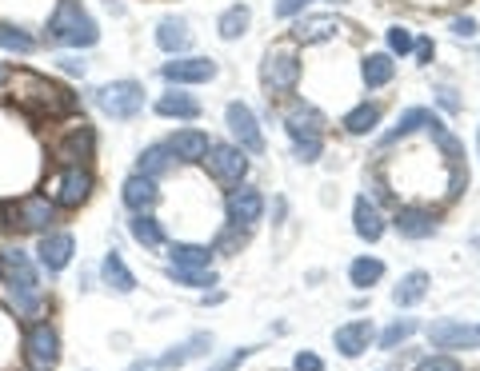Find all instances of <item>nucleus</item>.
Returning a JSON list of instances; mask_svg holds the SVG:
<instances>
[{
	"instance_id": "48",
	"label": "nucleus",
	"mask_w": 480,
	"mask_h": 371,
	"mask_svg": "<svg viewBox=\"0 0 480 371\" xmlns=\"http://www.w3.org/2000/svg\"><path fill=\"white\" fill-rule=\"evenodd\" d=\"M296 371H324V364L313 351H296Z\"/></svg>"
},
{
	"instance_id": "21",
	"label": "nucleus",
	"mask_w": 480,
	"mask_h": 371,
	"mask_svg": "<svg viewBox=\"0 0 480 371\" xmlns=\"http://www.w3.org/2000/svg\"><path fill=\"white\" fill-rule=\"evenodd\" d=\"M157 116H165V120H196L201 116V100L188 97L184 89H168L165 97H157Z\"/></svg>"
},
{
	"instance_id": "19",
	"label": "nucleus",
	"mask_w": 480,
	"mask_h": 371,
	"mask_svg": "<svg viewBox=\"0 0 480 371\" xmlns=\"http://www.w3.org/2000/svg\"><path fill=\"white\" fill-rule=\"evenodd\" d=\"M337 32H345V24L337 21V16H300L296 21V29H293V37L300 40V45H321V40H329V37H337Z\"/></svg>"
},
{
	"instance_id": "6",
	"label": "nucleus",
	"mask_w": 480,
	"mask_h": 371,
	"mask_svg": "<svg viewBox=\"0 0 480 371\" xmlns=\"http://www.w3.org/2000/svg\"><path fill=\"white\" fill-rule=\"evenodd\" d=\"M204 168H209V176L220 180V184H240V180L248 176L244 148H240V144H212L209 156H204Z\"/></svg>"
},
{
	"instance_id": "49",
	"label": "nucleus",
	"mask_w": 480,
	"mask_h": 371,
	"mask_svg": "<svg viewBox=\"0 0 480 371\" xmlns=\"http://www.w3.org/2000/svg\"><path fill=\"white\" fill-rule=\"evenodd\" d=\"M56 64H60V68H64V72H68V76H84V68H89V64H84V60H81V56H60V60H56Z\"/></svg>"
},
{
	"instance_id": "28",
	"label": "nucleus",
	"mask_w": 480,
	"mask_h": 371,
	"mask_svg": "<svg viewBox=\"0 0 480 371\" xmlns=\"http://www.w3.org/2000/svg\"><path fill=\"white\" fill-rule=\"evenodd\" d=\"M360 76H364L368 89H384V84L397 76V60H392V53H368Z\"/></svg>"
},
{
	"instance_id": "32",
	"label": "nucleus",
	"mask_w": 480,
	"mask_h": 371,
	"mask_svg": "<svg viewBox=\"0 0 480 371\" xmlns=\"http://www.w3.org/2000/svg\"><path fill=\"white\" fill-rule=\"evenodd\" d=\"M381 112H384V108L376 105V100H364V105H356V108L345 116V132H348V136H368L376 124H381Z\"/></svg>"
},
{
	"instance_id": "8",
	"label": "nucleus",
	"mask_w": 480,
	"mask_h": 371,
	"mask_svg": "<svg viewBox=\"0 0 480 371\" xmlns=\"http://www.w3.org/2000/svg\"><path fill=\"white\" fill-rule=\"evenodd\" d=\"M92 192V172L81 164H68L64 172L53 180V204L56 208H81Z\"/></svg>"
},
{
	"instance_id": "35",
	"label": "nucleus",
	"mask_w": 480,
	"mask_h": 371,
	"mask_svg": "<svg viewBox=\"0 0 480 371\" xmlns=\"http://www.w3.org/2000/svg\"><path fill=\"white\" fill-rule=\"evenodd\" d=\"M212 256L204 244H173V267H212Z\"/></svg>"
},
{
	"instance_id": "52",
	"label": "nucleus",
	"mask_w": 480,
	"mask_h": 371,
	"mask_svg": "<svg viewBox=\"0 0 480 371\" xmlns=\"http://www.w3.org/2000/svg\"><path fill=\"white\" fill-rule=\"evenodd\" d=\"M128 371H165V367H160V359H136Z\"/></svg>"
},
{
	"instance_id": "45",
	"label": "nucleus",
	"mask_w": 480,
	"mask_h": 371,
	"mask_svg": "<svg viewBox=\"0 0 480 371\" xmlns=\"http://www.w3.org/2000/svg\"><path fill=\"white\" fill-rule=\"evenodd\" d=\"M436 105H441L444 112H460V108H465V105H460V97L449 89V84H441V89H436Z\"/></svg>"
},
{
	"instance_id": "3",
	"label": "nucleus",
	"mask_w": 480,
	"mask_h": 371,
	"mask_svg": "<svg viewBox=\"0 0 480 371\" xmlns=\"http://www.w3.org/2000/svg\"><path fill=\"white\" fill-rule=\"evenodd\" d=\"M21 105L32 108L37 116H68L76 108V97L56 80H45V76H21Z\"/></svg>"
},
{
	"instance_id": "1",
	"label": "nucleus",
	"mask_w": 480,
	"mask_h": 371,
	"mask_svg": "<svg viewBox=\"0 0 480 371\" xmlns=\"http://www.w3.org/2000/svg\"><path fill=\"white\" fill-rule=\"evenodd\" d=\"M100 40V29L81 0H56V13L48 16V45L56 48H92Z\"/></svg>"
},
{
	"instance_id": "15",
	"label": "nucleus",
	"mask_w": 480,
	"mask_h": 371,
	"mask_svg": "<svg viewBox=\"0 0 480 371\" xmlns=\"http://www.w3.org/2000/svg\"><path fill=\"white\" fill-rule=\"evenodd\" d=\"M73 252H76V240L68 236V232H45V240H40V248H37L40 267H48V272H64Z\"/></svg>"
},
{
	"instance_id": "13",
	"label": "nucleus",
	"mask_w": 480,
	"mask_h": 371,
	"mask_svg": "<svg viewBox=\"0 0 480 371\" xmlns=\"http://www.w3.org/2000/svg\"><path fill=\"white\" fill-rule=\"evenodd\" d=\"M120 200H124V208L133 212V215L152 212V208H157V200H160V188H157V180H152V176L136 172V176L124 180V188H120Z\"/></svg>"
},
{
	"instance_id": "33",
	"label": "nucleus",
	"mask_w": 480,
	"mask_h": 371,
	"mask_svg": "<svg viewBox=\"0 0 480 371\" xmlns=\"http://www.w3.org/2000/svg\"><path fill=\"white\" fill-rule=\"evenodd\" d=\"M128 232H133V240L141 248H160L165 244V228H160L157 220H152L149 212H141V215H133V223H128Z\"/></svg>"
},
{
	"instance_id": "38",
	"label": "nucleus",
	"mask_w": 480,
	"mask_h": 371,
	"mask_svg": "<svg viewBox=\"0 0 480 371\" xmlns=\"http://www.w3.org/2000/svg\"><path fill=\"white\" fill-rule=\"evenodd\" d=\"M416 332H420L416 319H392V324L384 327V335H381V348H384V351H397L400 343H408Z\"/></svg>"
},
{
	"instance_id": "46",
	"label": "nucleus",
	"mask_w": 480,
	"mask_h": 371,
	"mask_svg": "<svg viewBox=\"0 0 480 371\" xmlns=\"http://www.w3.org/2000/svg\"><path fill=\"white\" fill-rule=\"evenodd\" d=\"M465 188H468V168H452V176H449V200H457Z\"/></svg>"
},
{
	"instance_id": "47",
	"label": "nucleus",
	"mask_w": 480,
	"mask_h": 371,
	"mask_svg": "<svg viewBox=\"0 0 480 371\" xmlns=\"http://www.w3.org/2000/svg\"><path fill=\"white\" fill-rule=\"evenodd\" d=\"M452 32H457L460 40L476 37V21H473V16H457V21H452Z\"/></svg>"
},
{
	"instance_id": "37",
	"label": "nucleus",
	"mask_w": 480,
	"mask_h": 371,
	"mask_svg": "<svg viewBox=\"0 0 480 371\" xmlns=\"http://www.w3.org/2000/svg\"><path fill=\"white\" fill-rule=\"evenodd\" d=\"M381 275H384V264L376 260V256H360V260H353V267H348V280H353V288H373Z\"/></svg>"
},
{
	"instance_id": "27",
	"label": "nucleus",
	"mask_w": 480,
	"mask_h": 371,
	"mask_svg": "<svg viewBox=\"0 0 480 371\" xmlns=\"http://www.w3.org/2000/svg\"><path fill=\"white\" fill-rule=\"evenodd\" d=\"M92 144H97L92 128L81 124V128H73V132H68L64 140L56 144V156H60V160H89V156H92Z\"/></svg>"
},
{
	"instance_id": "40",
	"label": "nucleus",
	"mask_w": 480,
	"mask_h": 371,
	"mask_svg": "<svg viewBox=\"0 0 480 371\" xmlns=\"http://www.w3.org/2000/svg\"><path fill=\"white\" fill-rule=\"evenodd\" d=\"M384 40H389V53L392 56H405V53H413V48H416V37L405 29V24H392V29L384 32Z\"/></svg>"
},
{
	"instance_id": "12",
	"label": "nucleus",
	"mask_w": 480,
	"mask_h": 371,
	"mask_svg": "<svg viewBox=\"0 0 480 371\" xmlns=\"http://www.w3.org/2000/svg\"><path fill=\"white\" fill-rule=\"evenodd\" d=\"M428 340H433V348L449 351V348H476L480 343V332L468 324H457V319H433L428 324Z\"/></svg>"
},
{
	"instance_id": "36",
	"label": "nucleus",
	"mask_w": 480,
	"mask_h": 371,
	"mask_svg": "<svg viewBox=\"0 0 480 371\" xmlns=\"http://www.w3.org/2000/svg\"><path fill=\"white\" fill-rule=\"evenodd\" d=\"M173 168V148H168V144H152V148H144L141 152V172L144 176H165V172Z\"/></svg>"
},
{
	"instance_id": "10",
	"label": "nucleus",
	"mask_w": 480,
	"mask_h": 371,
	"mask_svg": "<svg viewBox=\"0 0 480 371\" xmlns=\"http://www.w3.org/2000/svg\"><path fill=\"white\" fill-rule=\"evenodd\" d=\"M225 124H228L233 140H236L244 152H264V132H261V124H256L253 108H248L244 100H233V105L225 108Z\"/></svg>"
},
{
	"instance_id": "51",
	"label": "nucleus",
	"mask_w": 480,
	"mask_h": 371,
	"mask_svg": "<svg viewBox=\"0 0 480 371\" xmlns=\"http://www.w3.org/2000/svg\"><path fill=\"white\" fill-rule=\"evenodd\" d=\"M433 53H436L433 40H416V60L420 64H433Z\"/></svg>"
},
{
	"instance_id": "23",
	"label": "nucleus",
	"mask_w": 480,
	"mask_h": 371,
	"mask_svg": "<svg viewBox=\"0 0 480 371\" xmlns=\"http://www.w3.org/2000/svg\"><path fill=\"white\" fill-rule=\"evenodd\" d=\"M209 348H212V335H209V332H201V335H193V340L176 343V348L168 351V356H160V367H165V371H176V367L193 364V359L209 356Z\"/></svg>"
},
{
	"instance_id": "16",
	"label": "nucleus",
	"mask_w": 480,
	"mask_h": 371,
	"mask_svg": "<svg viewBox=\"0 0 480 371\" xmlns=\"http://www.w3.org/2000/svg\"><path fill=\"white\" fill-rule=\"evenodd\" d=\"M16 220L29 232H48V223H56V204L48 196H24L16 204Z\"/></svg>"
},
{
	"instance_id": "34",
	"label": "nucleus",
	"mask_w": 480,
	"mask_h": 371,
	"mask_svg": "<svg viewBox=\"0 0 480 371\" xmlns=\"http://www.w3.org/2000/svg\"><path fill=\"white\" fill-rule=\"evenodd\" d=\"M0 48H4V53H16V56H32L37 53V40H32L24 29H16V24L0 21Z\"/></svg>"
},
{
	"instance_id": "11",
	"label": "nucleus",
	"mask_w": 480,
	"mask_h": 371,
	"mask_svg": "<svg viewBox=\"0 0 480 371\" xmlns=\"http://www.w3.org/2000/svg\"><path fill=\"white\" fill-rule=\"evenodd\" d=\"M285 132L293 136V144L300 140H324V112L308 100H296V105L285 108Z\"/></svg>"
},
{
	"instance_id": "42",
	"label": "nucleus",
	"mask_w": 480,
	"mask_h": 371,
	"mask_svg": "<svg viewBox=\"0 0 480 371\" xmlns=\"http://www.w3.org/2000/svg\"><path fill=\"white\" fill-rule=\"evenodd\" d=\"M293 152H296V160L313 164V160H321V152H324V140H300V144H293Z\"/></svg>"
},
{
	"instance_id": "25",
	"label": "nucleus",
	"mask_w": 480,
	"mask_h": 371,
	"mask_svg": "<svg viewBox=\"0 0 480 371\" xmlns=\"http://www.w3.org/2000/svg\"><path fill=\"white\" fill-rule=\"evenodd\" d=\"M353 223H356V236L368 240V244H376V240L384 236V215H381V208H376L373 200H368V196H360V200H356Z\"/></svg>"
},
{
	"instance_id": "41",
	"label": "nucleus",
	"mask_w": 480,
	"mask_h": 371,
	"mask_svg": "<svg viewBox=\"0 0 480 371\" xmlns=\"http://www.w3.org/2000/svg\"><path fill=\"white\" fill-rule=\"evenodd\" d=\"M253 351H256V348H236V351H233V356L217 359V364H212L209 371H236V367H240V364H244V359H248V356H253Z\"/></svg>"
},
{
	"instance_id": "55",
	"label": "nucleus",
	"mask_w": 480,
	"mask_h": 371,
	"mask_svg": "<svg viewBox=\"0 0 480 371\" xmlns=\"http://www.w3.org/2000/svg\"><path fill=\"white\" fill-rule=\"evenodd\" d=\"M337 4H340V0H337Z\"/></svg>"
},
{
	"instance_id": "53",
	"label": "nucleus",
	"mask_w": 480,
	"mask_h": 371,
	"mask_svg": "<svg viewBox=\"0 0 480 371\" xmlns=\"http://www.w3.org/2000/svg\"><path fill=\"white\" fill-rule=\"evenodd\" d=\"M8 84V64H0V89Z\"/></svg>"
},
{
	"instance_id": "2",
	"label": "nucleus",
	"mask_w": 480,
	"mask_h": 371,
	"mask_svg": "<svg viewBox=\"0 0 480 371\" xmlns=\"http://www.w3.org/2000/svg\"><path fill=\"white\" fill-rule=\"evenodd\" d=\"M0 272H4L8 280V296H13V304L21 308V312H40V275L32 260L21 252V248H8L4 256H0Z\"/></svg>"
},
{
	"instance_id": "50",
	"label": "nucleus",
	"mask_w": 480,
	"mask_h": 371,
	"mask_svg": "<svg viewBox=\"0 0 480 371\" xmlns=\"http://www.w3.org/2000/svg\"><path fill=\"white\" fill-rule=\"evenodd\" d=\"M240 244H244V232H240V236H236V232H225V236H220V252H233V248H240Z\"/></svg>"
},
{
	"instance_id": "4",
	"label": "nucleus",
	"mask_w": 480,
	"mask_h": 371,
	"mask_svg": "<svg viewBox=\"0 0 480 371\" xmlns=\"http://www.w3.org/2000/svg\"><path fill=\"white\" fill-rule=\"evenodd\" d=\"M97 105L113 120H133L144 108V84L141 80H113L97 92Z\"/></svg>"
},
{
	"instance_id": "14",
	"label": "nucleus",
	"mask_w": 480,
	"mask_h": 371,
	"mask_svg": "<svg viewBox=\"0 0 480 371\" xmlns=\"http://www.w3.org/2000/svg\"><path fill=\"white\" fill-rule=\"evenodd\" d=\"M332 343H337V351L345 359H360L368 351V343H373V319H353V324L337 327Z\"/></svg>"
},
{
	"instance_id": "7",
	"label": "nucleus",
	"mask_w": 480,
	"mask_h": 371,
	"mask_svg": "<svg viewBox=\"0 0 480 371\" xmlns=\"http://www.w3.org/2000/svg\"><path fill=\"white\" fill-rule=\"evenodd\" d=\"M24 359H29V371H53L60 359V340L53 324H37L29 335H24Z\"/></svg>"
},
{
	"instance_id": "17",
	"label": "nucleus",
	"mask_w": 480,
	"mask_h": 371,
	"mask_svg": "<svg viewBox=\"0 0 480 371\" xmlns=\"http://www.w3.org/2000/svg\"><path fill=\"white\" fill-rule=\"evenodd\" d=\"M392 228L400 232L405 240H428L436 232V215L428 208H397V220H392Z\"/></svg>"
},
{
	"instance_id": "43",
	"label": "nucleus",
	"mask_w": 480,
	"mask_h": 371,
	"mask_svg": "<svg viewBox=\"0 0 480 371\" xmlns=\"http://www.w3.org/2000/svg\"><path fill=\"white\" fill-rule=\"evenodd\" d=\"M308 4H313V0H277V16L280 21H293V16H300Z\"/></svg>"
},
{
	"instance_id": "18",
	"label": "nucleus",
	"mask_w": 480,
	"mask_h": 371,
	"mask_svg": "<svg viewBox=\"0 0 480 371\" xmlns=\"http://www.w3.org/2000/svg\"><path fill=\"white\" fill-rule=\"evenodd\" d=\"M424 132L433 136V144L444 152V160H449V168H465V144H460V136L452 132L444 120H436V116H428V124H424Z\"/></svg>"
},
{
	"instance_id": "54",
	"label": "nucleus",
	"mask_w": 480,
	"mask_h": 371,
	"mask_svg": "<svg viewBox=\"0 0 480 371\" xmlns=\"http://www.w3.org/2000/svg\"><path fill=\"white\" fill-rule=\"evenodd\" d=\"M4 223H8V212H4V208H0V228H4Z\"/></svg>"
},
{
	"instance_id": "39",
	"label": "nucleus",
	"mask_w": 480,
	"mask_h": 371,
	"mask_svg": "<svg viewBox=\"0 0 480 371\" xmlns=\"http://www.w3.org/2000/svg\"><path fill=\"white\" fill-rule=\"evenodd\" d=\"M168 275L176 283H184V288H217V272L212 267H168Z\"/></svg>"
},
{
	"instance_id": "44",
	"label": "nucleus",
	"mask_w": 480,
	"mask_h": 371,
	"mask_svg": "<svg viewBox=\"0 0 480 371\" xmlns=\"http://www.w3.org/2000/svg\"><path fill=\"white\" fill-rule=\"evenodd\" d=\"M416 371H460V364L449 356H433V359H420Z\"/></svg>"
},
{
	"instance_id": "29",
	"label": "nucleus",
	"mask_w": 480,
	"mask_h": 371,
	"mask_svg": "<svg viewBox=\"0 0 480 371\" xmlns=\"http://www.w3.org/2000/svg\"><path fill=\"white\" fill-rule=\"evenodd\" d=\"M428 272H408L405 280L397 283V291H392V304L397 308H413V304H420V299L428 296Z\"/></svg>"
},
{
	"instance_id": "20",
	"label": "nucleus",
	"mask_w": 480,
	"mask_h": 371,
	"mask_svg": "<svg viewBox=\"0 0 480 371\" xmlns=\"http://www.w3.org/2000/svg\"><path fill=\"white\" fill-rule=\"evenodd\" d=\"M228 215H233V223H256L264 215V196L261 188H236V192H228Z\"/></svg>"
},
{
	"instance_id": "24",
	"label": "nucleus",
	"mask_w": 480,
	"mask_h": 371,
	"mask_svg": "<svg viewBox=\"0 0 480 371\" xmlns=\"http://www.w3.org/2000/svg\"><path fill=\"white\" fill-rule=\"evenodd\" d=\"M157 45L165 48L168 56H180L193 45V32H188V24L180 21V16H165V21L157 24Z\"/></svg>"
},
{
	"instance_id": "9",
	"label": "nucleus",
	"mask_w": 480,
	"mask_h": 371,
	"mask_svg": "<svg viewBox=\"0 0 480 371\" xmlns=\"http://www.w3.org/2000/svg\"><path fill=\"white\" fill-rule=\"evenodd\" d=\"M217 60H209V56H173L168 64H160V76H165L168 84H209V80H217Z\"/></svg>"
},
{
	"instance_id": "30",
	"label": "nucleus",
	"mask_w": 480,
	"mask_h": 371,
	"mask_svg": "<svg viewBox=\"0 0 480 371\" xmlns=\"http://www.w3.org/2000/svg\"><path fill=\"white\" fill-rule=\"evenodd\" d=\"M248 24H253V8H248V4H233V8H225V13H220L217 32H220V40H240L248 32Z\"/></svg>"
},
{
	"instance_id": "26",
	"label": "nucleus",
	"mask_w": 480,
	"mask_h": 371,
	"mask_svg": "<svg viewBox=\"0 0 480 371\" xmlns=\"http://www.w3.org/2000/svg\"><path fill=\"white\" fill-rule=\"evenodd\" d=\"M100 275H105V283L113 291H120V296L136 291V275L128 272V264H124V256H120V252H108L105 256V264H100Z\"/></svg>"
},
{
	"instance_id": "22",
	"label": "nucleus",
	"mask_w": 480,
	"mask_h": 371,
	"mask_svg": "<svg viewBox=\"0 0 480 371\" xmlns=\"http://www.w3.org/2000/svg\"><path fill=\"white\" fill-rule=\"evenodd\" d=\"M168 148H173L176 160H204L212 148L209 132H201V128H180V132L168 140Z\"/></svg>"
},
{
	"instance_id": "5",
	"label": "nucleus",
	"mask_w": 480,
	"mask_h": 371,
	"mask_svg": "<svg viewBox=\"0 0 480 371\" xmlns=\"http://www.w3.org/2000/svg\"><path fill=\"white\" fill-rule=\"evenodd\" d=\"M261 84L269 92H293L296 84H300V60L293 48H272L269 56H264V64H261Z\"/></svg>"
},
{
	"instance_id": "31",
	"label": "nucleus",
	"mask_w": 480,
	"mask_h": 371,
	"mask_svg": "<svg viewBox=\"0 0 480 371\" xmlns=\"http://www.w3.org/2000/svg\"><path fill=\"white\" fill-rule=\"evenodd\" d=\"M428 116H433L428 108H405V112H400V120L392 124V132L381 136V148H389V144H397V140H405V136H413L416 128L428 124Z\"/></svg>"
}]
</instances>
